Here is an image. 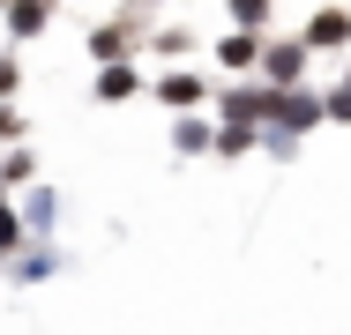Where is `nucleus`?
<instances>
[{"instance_id":"nucleus-3","label":"nucleus","mask_w":351,"mask_h":335,"mask_svg":"<svg viewBox=\"0 0 351 335\" xmlns=\"http://www.w3.org/2000/svg\"><path fill=\"white\" fill-rule=\"evenodd\" d=\"M128 90H135L128 67H105V75H97V97H128Z\"/></svg>"},{"instance_id":"nucleus-7","label":"nucleus","mask_w":351,"mask_h":335,"mask_svg":"<svg viewBox=\"0 0 351 335\" xmlns=\"http://www.w3.org/2000/svg\"><path fill=\"white\" fill-rule=\"evenodd\" d=\"M254 60V38H224V67H247Z\"/></svg>"},{"instance_id":"nucleus-2","label":"nucleus","mask_w":351,"mask_h":335,"mask_svg":"<svg viewBox=\"0 0 351 335\" xmlns=\"http://www.w3.org/2000/svg\"><path fill=\"white\" fill-rule=\"evenodd\" d=\"M8 23H15V38H30V30L45 23V0H15V15H8Z\"/></svg>"},{"instance_id":"nucleus-8","label":"nucleus","mask_w":351,"mask_h":335,"mask_svg":"<svg viewBox=\"0 0 351 335\" xmlns=\"http://www.w3.org/2000/svg\"><path fill=\"white\" fill-rule=\"evenodd\" d=\"M232 15H239V23H262V15H269V0H232Z\"/></svg>"},{"instance_id":"nucleus-1","label":"nucleus","mask_w":351,"mask_h":335,"mask_svg":"<svg viewBox=\"0 0 351 335\" xmlns=\"http://www.w3.org/2000/svg\"><path fill=\"white\" fill-rule=\"evenodd\" d=\"M269 112H277L284 127H314L322 120V105H306V97H269Z\"/></svg>"},{"instance_id":"nucleus-6","label":"nucleus","mask_w":351,"mask_h":335,"mask_svg":"<svg viewBox=\"0 0 351 335\" xmlns=\"http://www.w3.org/2000/svg\"><path fill=\"white\" fill-rule=\"evenodd\" d=\"M165 97H172V105H195V97H202V82H195V75H172V82H165Z\"/></svg>"},{"instance_id":"nucleus-4","label":"nucleus","mask_w":351,"mask_h":335,"mask_svg":"<svg viewBox=\"0 0 351 335\" xmlns=\"http://www.w3.org/2000/svg\"><path fill=\"white\" fill-rule=\"evenodd\" d=\"M344 30H351L344 15H314V30H306V38H314V45H337V38H344Z\"/></svg>"},{"instance_id":"nucleus-5","label":"nucleus","mask_w":351,"mask_h":335,"mask_svg":"<svg viewBox=\"0 0 351 335\" xmlns=\"http://www.w3.org/2000/svg\"><path fill=\"white\" fill-rule=\"evenodd\" d=\"M269 75L291 82V75H299V45H277V53H269Z\"/></svg>"},{"instance_id":"nucleus-9","label":"nucleus","mask_w":351,"mask_h":335,"mask_svg":"<svg viewBox=\"0 0 351 335\" xmlns=\"http://www.w3.org/2000/svg\"><path fill=\"white\" fill-rule=\"evenodd\" d=\"M8 246H15V216L0 209V254H8Z\"/></svg>"}]
</instances>
